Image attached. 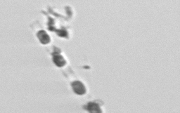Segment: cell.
<instances>
[{
  "mask_svg": "<svg viewBox=\"0 0 180 113\" xmlns=\"http://www.w3.org/2000/svg\"><path fill=\"white\" fill-rule=\"evenodd\" d=\"M88 110L91 113H101L99 106L94 103H89Z\"/></svg>",
  "mask_w": 180,
  "mask_h": 113,
  "instance_id": "277c9868",
  "label": "cell"
},
{
  "mask_svg": "<svg viewBox=\"0 0 180 113\" xmlns=\"http://www.w3.org/2000/svg\"><path fill=\"white\" fill-rule=\"evenodd\" d=\"M37 37L40 40V42L44 44H47L50 42V38L49 37V35L43 30L37 33Z\"/></svg>",
  "mask_w": 180,
  "mask_h": 113,
  "instance_id": "7a4b0ae2",
  "label": "cell"
},
{
  "mask_svg": "<svg viewBox=\"0 0 180 113\" xmlns=\"http://www.w3.org/2000/svg\"><path fill=\"white\" fill-rule=\"evenodd\" d=\"M73 88L75 93L78 94H83L85 92V88H84L83 84L79 82H75L73 84Z\"/></svg>",
  "mask_w": 180,
  "mask_h": 113,
  "instance_id": "6da1fadb",
  "label": "cell"
},
{
  "mask_svg": "<svg viewBox=\"0 0 180 113\" xmlns=\"http://www.w3.org/2000/svg\"><path fill=\"white\" fill-rule=\"evenodd\" d=\"M53 61H54V62L55 63L56 65H58V67L63 66L66 64V61L64 60V58L61 56H58V55L55 56L54 57Z\"/></svg>",
  "mask_w": 180,
  "mask_h": 113,
  "instance_id": "3957f363",
  "label": "cell"
}]
</instances>
